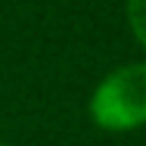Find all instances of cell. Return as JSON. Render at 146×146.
Returning a JSON list of instances; mask_svg holds the SVG:
<instances>
[{"mask_svg": "<svg viewBox=\"0 0 146 146\" xmlns=\"http://www.w3.org/2000/svg\"><path fill=\"white\" fill-rule=\"evenodd\" d=\"M0 146H3V143H0Z\"/></svg>", "mask_w": 146, "mask_h": 146, "instance_id": "obj_3", "label": "cell"}, {"mask_svg": "<svg viewBox=\"0 0 146 146\" xmlns=\"http://www.w3.org/2000/svg\"><path fill=\"white\" fill-rule=\"evenodd\" d=\"M127 16H131V28L137 40L146 47V0H127Z\"/></svg>", "mask_w": 146, "mask_h": 146, "instance_id": "obj_2", "label": "cell"}, {"mask_svg": "<svg viewBox=\"0 0 146 146\" xmlns=\"http://www.w3.org/2000/svg\"><path fill=\"white\" fill-rule=\"evenodd\" d=\"M90 115L106 131H127L146 121V62L124 65L103 78L90 100Z\"/></svg>", "mask_w": 146, "mask_h": 146, "instance_id": "obj_1", "label": "cell"}]
</instances>
